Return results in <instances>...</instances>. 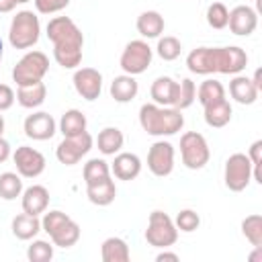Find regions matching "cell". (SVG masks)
<instances>
[{
	"instance_id": "12",
	"label": "cell",
	"mask_w": 262,
	"mask_h": 262,
	"mask_svg": "<svg viewBox=\"0 0 262 262\" xmlns=\"http://www.w3.org/2000/svg\"><path fill=\"white\" fill-rule=\"evenodd\" d=\"M147 168L158 178L170 176L174 170V145L170 141H156L147 151Z\"/></svg>"
},
{
	"instance_id": "31",
	"label": "cell",
	"mask_w": 262,
	"mask_h": 262,
	"mask_svg": "<svg viewBox=\"0 0 262 262\" xmlns=\"http://www.w3.org/2000/svg\"><path fill=\"white\" fill-rule=\"evenodd\" d=\"M82 176H84V182L86 184H94V182L104 180V178L111 176V166L104 160H100V158H92V160H88L84 164Z\"/></svg>"
},
{
	"instance_id": "46",
	"label": "cell",
	"mask_w": 262,
	"mask_h": 262,
	"mask_svg": "<svg viewBox=\"0 0 262 262\" xmlns=\"http://www.w3.org/2000/svg\"><path fill=\"white\" fill-rule=\"evenodd\" d=\"M260 78H262V72H260V70H256V72H254V78H252V82H254V86H256L258 90L262 88V82H260Z\"/></svg>"
},
{
	"instance_id": "20",
	"label": "cell",
	"mask_w": 262,
	"mask_h": 262,
	"mask_svg": "<svg viewBox=\"0 0 262 262\" xmlns=\"http://www.w3.org/2000/svg\"><path fill=\"white\" fill-rule=\"evenodd\" d=\"M258 92L260 90L254 86L252 78H248V76H237L235 74L233 80L229 82V94L239 104H254L256 98H258Z\"/></svg>"
},
{
	"instance_id": "29",
	"label": "cell",
	"mask_w": 262,
	"mask_h": 262,
	"mask_svg": "<svg viewBox=\"0 0 262 262\" xmlns=\"http://www.w3.org/2000/svg\"><path fill=\"white\" fill-rule=\"evenodd\" d=\"M123 141H125V137H123L121 129H117V127H104L98 133V139H96L98 149L104 156H115L123 147Z\"/></svg>"
},
{
	"instance_id": "4",
	"label": "cell",
	"mask_w": 262,
	"mask_h": 262,
	"mask_svg": "<svg viewBox=\"0 0 262 262\" xmlns=\"http://www.w3.org/2000/svg\"><path fill=\"white\" fill-rule=\"evenodd\" d=\"M41 25L33 10H20L14 14L8 31V41L14 49H29L39 41Z\"/></svg>"
},
{
	"instance_id": "43",
	"label": "cell",
	"mask_w": 262,
	"mask_h": 262,
	"mask_svg": "<svg viewBox=\"0 0 262 262\" xmlns=\"http://www.w3.org/2000/svg\"><path fill=\"white\" fill-rule=\"evenodd\" d=\"M8 158H10V143H8L6 139L0 137V164L6 162Z\"/></svg>"
},
{
	"instance_id": "24",
	"label": "cell",
	"mask_w": 262,
	"mask_h": 262,
	"mask_svg": "<svg viewBox=\"0 0 262 262\" xmlns=\"http://www.w3.org/2000/svg\"><path fill=\"white\" fill-rule=\"evenodd\" d=\"M137 31L145 39H158L164 33V16L158 10H145L137 16Z\"/></svg>"
},
{
	"instance_id": "5",
	"label": "cell",
	"mask_w": 262,
	"mask_h": 262,
	"mask_svg": "<svg viewBox=\"0 0 262 262\" xmlns=\"http://www.w3.org/2000/svg\"><path fill=\"white\" fill-rule=\"evenodd\" d=\"M49 72V57L43 51H27L12 68V80L16 86H31L43 82Z\"/></svg>"
},
{
	"instance_id": "28",
	"label": "cell",
	"mask_w": 262,
	"mask_h": 262,
	"mask_svg": "<svg viewBox=\"0 0 262 262\" xmlns=\"http://www.w3.org/2000/svg\"><path fill=\"white\" fill-rule=\"evenodd\" d=\"M100 258L104 262H127L131 258L127 242L121 237H106L100 246Z\"/></svg>"
},
{
	"instance_id": "6",
	"label": "cell",
	"mask_w": 262,
	"mask_h": 262,
	"mask_svg": "<svg viewBox=\"0 0 262 262\" xmlns=\"http://www.w3.org/2000/svg\"><path fill=\"white\" fill-rule=\"evenodd\" d=\"M145 239L154 248H170L178 239V229L170 215L164 211H151L147 219V229H145Z\"/></svg>"
},
{
	"instance_id": "7",
	"label": "cell",
	"mask_w": 262,
	"mask_h": 262,
	"mask_svg": "<svg viewBox=\"0 0 262 262\" xmlns=\"http://www.w3.org/2000/svg\"><path fill=\"white\" fill-rule=\"evenodd\" d=\"M180 156H182V164L186 168H190V170L205 168V164L211 158L207 139L196 131H186L180 137Z\"/></svg>"
},
{
	"instance_id": "2",
	"label": "cell",
	"mask_w": 262,
	"mask_h": 262,
	"mask_svg": "<svg viewBox=\"0 0 262 262\" xmlns=\"http://www.w3.org/2000/svg\"><path fill=\"white\" fill-rule=\"evenodd\" d=\"M139 125L147 135L164 137L174 135L184 127L182 111L174 106H160V104H141L139 108Z\"/></svg>"
},
{
	"instance_id": "3",
	"label": "cell",
	"mask_w": 262,
	"mask_h": 262,
	"mask_svg": "<svg viewBox=\"0 0 262 262\" xmlns=\"http://www.w3.org/2000/svg\"><path fill=\"white\" fill-rule=\"evenodd\" d=\"M41 229L59 248H72L80 239V225L61 211H49L41 219Z\"/></svg>"
},
{
	"instance_id": "37",
	"label": "cell",
	"mask_w": 262,
	"mask_h": 262,
	"mask_svg": "<svg viewBox=\"0 0 262 262\" xmlns=\"http://www.w3.org/2000/svg\"><path fill=\"white\" fill-rule=\"evenodd\" d=\"M227 20H229V10L223 2H213L209 8H207V23L211 29H225L227 27Z\"/></svg>"
},
{
	"instance_id": "19",
	"label": "cell",
	"mask_w": 262,
	"mask_h": 262,
	"mask_svg": "<svg viewBox=\"0 0 262 262\" xmlns=\"http://www.w3.org/2000/svg\"><path fill=\"white\" fill-rule=\"evenodd\" d=\"M111 172L119 178V180H133L139 176L141 172V160L135 156V154H129V151H123V154H117L115 156V162L111 166Z\"/></svg>"
},
{
	"instance_id": "8",
	"label": "cell",
	"mask_w": 262,
	"mask_h": 262,
	"mask_svg": "<svg viewBox=\"0 0 262 262\" xmlns=\"http://www.w3.org/2000/svg\"><path fill=\"white\" fill-rule=\"evenodd\" d=\"M151 57H154L151 47H149L143 39H135V41H129V43L125 45L119 63H121V68H123L125 74H129V76H139V74H143V72L149 68Z\"/></svg>"
},
{
	"instance_id": "27",
	"label": "cell",
	"mask_w": 262,
	"mask_h": 262,
	"mask_svg": "<svg viewBox=\"0 0 262 262\" xmlns=\"http://www.w3.org/2000/svg\"><path fill=\"white\" fill-rule=\"evenodd\" d=\"M39 231H41V221L37 215H29L23 211L12 219V233L18 239H33Z\"/></svg>"
},
{
	"instance_id": "1",
	"label": "cell",
	"mask_w": 262,
	"mask_h": 262,
	"mask_svg": "<svg viewBox=\"0 0 262 262\" xmlns=\"http://www.w3.org/2000/svg\"><path fill=\"white\" fill-rule=\"evenodd\" d=\"M47 37L53 43V57L61 68L74 70L82 63L84 35L70 16H53L47 23Z\"/></svg>"
},
{
	"instance_id": "18",
	"label": "cell",
	"mask_w": 262,
	"mask_h": 262,
	"mask_svg": "<svg viewBox=\"0 0 262 262\" xmlns=\"http://www.w3.org/2000/svg\"><path fill=\"white\" fill-rule=\"evenodd\" d=\"M176 92H178V82H174L170 76L156 78L151 88H149V94H151L154 102L160 104V106H174Z\"/></svg>"
},
{
	"instance_id": "33",
	"label": "cell",
	"mask_w": 262,
	"mask_h": 262,
	"mask_svg": "<svg viewBox=\"0 0 262 262\" xmlns=\"http://www.w3.org/2000/svg\"><path fill=\"white\" fill-rule=\"evenodd\" d=\"M242 233L254 248H262V217L258 213L248 215L242 221Z\"/></svg>"
},
{
	"instance_id": "47",
	"label": "cell",
	"mask_w": 262,
	"mask_h": 262,
	"mask_svg": "<svg viewBox=\"0 0 262 262\" xmlns=\"http://www.w3.org/2000/svg\"><path fill=\"white\" fill-rule=\"evenodd\" d=\"M2 133H4V119H2V115H0V137H2Z\"/></svg>"
},
{
	"instance_id": "45",
	"label": "cell",
	"mask_w": 262,
	"mask_h": 262,
	"mask_svg": "<svg viewBox=\"0 0 262 262\" xmlns=\"http://www.w3.org/2000/svg\"><path fill=\"white\" fill-rule=\"evenodd\" d=\"M16 4H18L16 0H0V12H10L14 10Z\"/></svg>"
},
{
	"instance_id": "48",
	"label": "cell",
	"mask_w": 262,
	"mask_h": 262,
	"mask_svg": "<svg viewBox=\"0 0 262 262\" xmlns=\"http://www.w3.org/2000/svg\"><path fill=\"white\" fill-rule=\"evenodd\" d=\"M2 53H4V45H2V39H0V59H2Z\"/></svg>"
},
{
	"instance_id": "35",
	"label": "cell",
	"mask_w": 262,
	"mask_h": 262,
	"mask_svg": "<svg viewBox=\"0 0 262 262\" xmlns=\"http://www.w3.org/2000/svg\"><path fill=\"white\" fill-rule=\"evenodd\" d=\"M196 98V86L190 78H184L182 82H178V92H176V100H174V108L184 111L188 108Z\"/></svg>"
},
{
	"instance_id": "36",
	"label": "cell",
	"mask_w": 262,
	"mask_h": 262,
	"mask_svg": "<svg viewBox=\"0 0 262 262\" xmlns=\"http://www.w3.org/2000/svg\"><path fill=\"white\" fill-rule=\"evenodd\" d=\"M156 51H158V55H160L164 61H174V59L180 55L182 45H180V41H178L176 37L166 35V37L158 39V47H156Z\"/></svg>"
},
{
	"instance_id": "42",
	"label": "cell",
	"mask_w": 262,
	"mask_h": 262,
	"mask_svg": "<svg viewBox=\"0 0 262 262\" xmlns=\"http://www.w3.org/2000/svg\"><path fill=\"white\" fill-rule=\"evenodd\" d=\"M14 100H16L14 90L8 84H0V113L2 111H8L14 104Z\"/></svg>"
},
{
	"instance_id": "14",
	"label": "cell",
	"mask_w": 262,
	"mask_h": 262,
	"mask_svg": "<svg viewBox=\"0 0 262 262\" xmlns=\"http://www.w3.org/2000/svg\"><path fill=\"white\" fill-rule=\"evenodd\" d=\"M74 88L86 100H96L102 90V74L94 68H80L74 72Z\"/></svg>"
},
{
	"instance_id": "34",
	"label": "cell",
	"mask_w": 262,
	"mask_h": 262,
	"mask_svg": "<svg viewBox=\"0 0 262 262\" xmlns=\"http://www.w3.org/2000/svg\"><path fill=\"white\" fill-rule=\"evenodd\" d=\"M196 98H199V102L205 106V104H209V102H215V100H219V98H225V88H223V84L217 82V80H205V82L199 86V90H196Z\"/></svg>"
},
{
	"instance_id": "26",
	"label": "cell",
	"mask_w": 262,
	"mask_h": 262,
	"mask_svg": "<svg viewBox=\"0 0 262 262\" xmlns=\"http://www.w3.org/2000/svg\"><path fill=\"white\" fill-rule=\"evenodd\" d=\"M45 96H47V88H45L43 82H37V84H31V86H18V90H16V100L25 108L41 106L45 102Z\"/></svg>"
},
{
	"instance_id": "49",
	"label": "cell",
	"mask_w": 262,
	"mask_h": 262,
	"mask_svg": "<svg viewBox=\"0 0 262 262\" xmlns=\"http://www.w3.org/2000/svg\"><path fill=\"white\" fill-rule=\"evenodd\" d=\"M16 2H18V4H25V2H29V0H16Z\"/></svg>"
},
{
	"instance_id": "25",
	"label": "cell",
	"mask_w": 262,
	"mask_h": 262,
	"mask_svg": "<svg viewBox=\"0 0 262 262\" xmlns=\"http://www.w3.org/2000/svg\"><path fill=\"white\" fill-rule=\"evenodd\" d=\"M137 92H139V84H137L135 76L123 74V76H117L111 82V96L117 102H129L137 96Z\"/></svg>"
},
{
	"instance_id": "40",
	"label": "cell",
	"mask_w": 262,
	"mask_h": 262,
	"mask_svg": "<svg viewBox=\"0 0 262 262\" xmlns=\"http://www.w3.org/2000/svg\"><path fill=\"white\" fill-rule=\"evenodd\" d=\"M250 162H252V176L256 182L262 184V174H260V164H262V139L254 141L250 145V154H248Z\"/></svg>"
},
{
	"instance_id": "13",
	"label": "cell",
	"mask_w": 262,
	"mask_h": 262,
	"mask_svg": "<svg viewBox=\"0 0 262 262\" xmlns=\"http://www.w3.org/2000/svg\"><path fill=\"white\" fill-rule=\"evenodd\" d=\"M16 172L23 178H37L43 170H45V158L41 151L29 147V145H20L16 147V151L12 154Z\"/></svg>"
},
{
	"instance_id": "23",
	"label": "cell",
	"mask_w": 262,
	"mask_h": 262,
	"mask_svg": "<svg viewBox=\"0 0 262 262\" xmlns=\"http://www.w3.org/2000/svg\"><path fill=\"white\" fill-rule=\"evenodd\" d=\"M203 108H205V123L209 127L219 129L231 121V104L227 102V98H219L215 102H209Z\"/></svg>"
},
{
	"instance_id": "15",
	"label": "cell",
	"mask_w": 262,
	"mask_h": 262,
	"mask_svg": "<svg viewBox=\"0 0 262 262\" xmlns=\"http://www.w3.org/2000/svg\"><path fill=\"white\" fill-rule=\"evenodd\" d=\"M55 119L49 115V113H33L25 119V135L35 139V141H45V139H51L53 133H55Z\"/></svg>"
},
{
	"instance_id": "30",
	"label": "cell",
	"mask_w": 262,
	"mask_h": 262,
	"mask_svg": "<svg viewBox=\"0 0 262 262\" xmlns=\"http://www.w3.org/2000/svg\"><path fill=\"white\" fill-rule=\"evenodd\" d=\"M59 131L63 133V137H70V135H80L86 131V117L82 111L78 108H70L61 115V121H59Z\"/></svg>"
},
{
	"instance_id": "44",
	"label": "cell",
	"mask_w": 262,
	"mask_h": 262,
	"mask_svg": "<svg viewBox=\"0 0 262 262\" xmlns=\"http://www.w3.org/2000/svg\"><path fill=\"white\" fill-rule=\"evenodd\" d=\"M156 260H158V262H164V260L176 262V260H178V254H174V252H160V254L156 256Z\"/></svg>"
},
{
	"instance_id": "21",
	"label": "cell",
	"mask_w": 262,
	"mask_h": 262,
	"mask_svg": "<svg viewBox=\"0 0 262 262\" xmlns=\"http://www.w3.org/2000/svg\"><path fill=\"white\" fill-rule=\"evenodd\" d=\"M86 196L92 205H98V207H106L115 201L117 196V188H115V182L108 178L104 180H98L94 184H86Z\"/></svg>"
},
{
	"instance_id": "32",
	"label": "cell",
	"mask_w": 262,
	"mask_h": 262,
	"mask_svg": "<svg viewBox=\"0 0 262 262\" xmlns=\"http://www.w3.org/2000/svg\"><path fill=\"white\" fill-rule=\"evenodd\" d=\"M23 194V180L20 174L14 172H4L0 174V196L4 201H14L16 196Z\"/></svg>"
},
{
	"instance_id": "10",
	"label": "cell",
	"mask_w": 262,
	"mask_h": 262,
	"mask_svg": "<svg viewBox=\"0 0 262 262\" xmlns=\"http://www.w3.org/2000/svg\"><path fill=\"white\" fill-rule=\"evenodd\" d=\"M248 66V53L242 47H213V68L219 74H239Z\"/></svg>"
},
{
	"instance_id": "39",
	"label": "cell",
	"mask_w": 262,
	"mask_h": 262,
	"mask_svg": "<svg viewBox=\"0 0 262 262\" xmlns=\"http://www.w3.org/2000/svg\"><path fill=\"white\" fill-rule=\"evenodd\" d=\"M174 225H176V229L190 233V231L199 229V225H201V217H199V213H194L192 209H184V211H180V213L176 215Z\"/></svg>"
},
{
	"instance_id": "17",
	"label": "cell",
	"mask_w": 262,
	"mask_h": 262,
	"mask_svg": "<svg viewBox=\"0 0 262 262\" xmlns=\"http://www.w3.org/2000/svg\"><path fill=\"white\" fill-rule=\"evenodd\" d=\"M49 207V190L41 184H33L23 190V211L29 215H41Z\"/></svg>"
},
{
	"instance_id": "11",
	"label": "cell",
	"mask_w": 262,
	"mask_h": 262,
	"mask_svg": "<svg viewBox=\"0 0 262 262\" xmlns=\"http://www.w3.org/2000/svg\"><path fill=\"white\" fill-rule=\"evenodd\" d=\"M92 149V137L88 131L80 133V135H70V137H63V141L57 145L55 149V156L61 164L66 166H74L82 160V156H86L88 151Z\"/></svg>"
},
{
	"instance_id": "38",
	"label": "cell",
	"mask_w": 262,
	"mask_h": 262,
	"mask_svg": "<svg viewBox=\"0 0 262 262\" xmlns=\"http://www.w3.org/2000/svg\"><path fill=\"white\" fill-rule=\"evenodd\" d=\"M27 258L31 262H49L53 258V246L49 242H43V239H37L29 246L27 250Z\"/></svg>"
},
{
	"instance_id": "41",
	"label": "cell",
	"mask_w": 262,
	"mask_h": 262,
	"mask_svg": "<svg viewBox=\"0 0 262 262\" xmlns=\"http://www.w3.org/2000/svg\"><path fill=\"white\" fill-rule=\"evenodd\" d=\"M70 4V0H35V8L41 14H53L63 10Z\"/></svg>"
},
{
	"instance_id": "9",
	"label": "cell",
	"mask_w": 262,
	"mask_h": 262,
	"mask_svg": "<svg viewBox=\"0 0 262 262\" xmlns=\"http://www.w3.org/2000/svg\"><path fill=\"white\" fill-rule=\"evenodd\" d=\"M225 186L233 192H242L252 180V162L246 154H231L225 162L223 172Z\"/></svg>"
},
{
	"instance_id": "22",
	"label": "cell",
	"mask_w": 262,
	"mask_h": 262,
	"mask_svg": "<svg viewBox=\"0 0 262 262\" xmlns=\"http://www.w3.org/2000/svg\"><path fill=\"white\" fill-rule=\"evenodd\" d=\"M186 68L192 74L199 76H207V74H215L213 68V47H196L188 53L186 57Z\"/></svg>"
},
{
	"instance_id": "16",
	"label": "cell",
	"mask_w": 262,
	"mask_h": 262,
	"mask_svg": "<svg viewBox=\"0 0 262 262\" xmlns=\"http://www.w3.org/2000/svg\"><path fill=\"white\" fill-rule=\"evenodd\" d=\"M227 27L231 29L233 35H242V37H248L256 31L258 27V14L254 8L246 6V4H239L235 6L233 10H229V20H227Z\"/></svg>"
}]
</instances>
